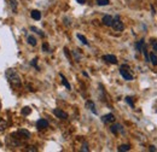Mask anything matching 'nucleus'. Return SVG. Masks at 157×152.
Wrapping results in <instances>:
<instances>
[{
	"label": "nucleus",
	"instance_id": "obj_1",
	"mask_svg": "<svg viewBox=\"0 0 157 152\" xmlns=\"http://www.w3.org/2000/svg\"><path fill=\"white\" fill-rule=\"evenodd\" d=\"M5 75H6V78L9 80L11 86H13V87H21L22 86L21 76L18 75V73L15 69H7Z\"/></svg>",
	"mask_w": 157,
	"mask_h": 152
},
{
	"label": "nucleus",
	"instance_id": "obj_2",
	"mask_svg": "<svg viewBox=\"0 0 157 152\" xmlns=\"http://www.w3.org/2000/svg\"><path fill=\"white\" fill-rule=\"evenodd\" d=\"M120 74H121V76H122L126 81H132V80H133V75L129 73L127 65H122V66H121V69H120Z\"/></svg>",
	"mask_w": 157,
	"mask_h": 152
},
{
	"label": "nucleus",
	"instance_id": "obj_3",
	"mask_svg": "<svg viewBox=\"0 0 157 152\" xmlns=\"http://www.w3.org/2000/svg\"><path fill=\"white\" fill-rule=\"evenodd\" d=\"M111 27H113V28H114L116 32H122V30L124 29L123 22L120 19V17H118V16H115V17H114V21H113Z\"/></svg>",
	"mask_w": 157,
	"mask_h": 152
},
{
	"label": "nucleus",
	"instance_id": "obj_4",
	"mask_svg": "<svg viewBox=\"0 0 157 152\" xmlns=\"http://www.w3.org/2000/svg\"><path fill=\"white\" fill-rule=\"evenodd\" d=\"M103 60H105L106 63H110V64H117V58L115 57L114 55H105V56H103Z\"/></svg>",
	"mask_w": 157,
	"mask_h": 152
},
{
	"label": "nucleus",
	"instance_id": "obj_5",
	"mask_svg": "<svg viewBox=\"0 0 157 152\" xmlns=\"http://www.w3.org/2000/svg\"><path fill=\"white\" fill-rule=\"evenodd\" d=\"M53 114L56 115L58 118H60V120H67V118H68V114L64 112V111L60 110V109H55V110H53Z\"/></svg>",
	"mask_w": 157,
	"mask_h": 152
},
{
	"label": "nucleus",
	"instance_id": "obj_6",
	"mask_svg": "<svg viewBox=\"0 0 157 152\" xmlns=\"http://www.w3.org/2000/svg\"><path fill=\"white\" fill-rule=\"evenodd\" d=\"M101 121L104 123H113V122H115V116L113 114H108L101 117Z\"/></svg>",
	"mask_w": 157,
	"mask_h": 152
},
{
	"label": "nucleus",
	"instance_id": "obj_7",
	"mask_svg": "<svg viewBox=\"0 0 157 152\" xmlns=\"http://www.w3.org/2000/svg\"><path fill=\"white\" fill-rule=\"evenodd\" d=\"M110 129H111V132H113L114 134L123 133V127H122L120 123H116V124L111 126V127H110Z\"/></svg>",
	"mask_w": 157,
	"mask_h": 152
},
{
	"label": "nucleus",
	"instance_id": "obj_8",
	"mask_svg": "<svg viewBox=\"0 0 157 152\" xmlns=\"http://www.w3.org/2000/svg\"><path fill=\"white\" fill-rule=\"evenodd\" d=\"M36 127H38V129H45V128L48 127V122H47L46 120L41 118V120H39V121L36 122Z\"/></svg>",
	"mask_w": 157,
	"mask_h": 152
},
{
	"label": "nucleus",
	"instance_id": "obj_9",
	"mask_svg": "<svg viewBox=\"0 0 157 152\" xmlns=\"http://www.w3.org/2000/svg\"><path fill=\"white\" fill-rule=\"evenodd\" d=\"M17 135H20L21 139H24V140H27V139H29L30 138V133L28 132V131H25V129H21L17 132Z\"/></svg>",
	"mask_w": 157,
	"mask_h": 152
},
{
	"label": "nucleus",
	"instance_id": "obj_10",
	"mask_svg": "<svg viewBox=\"0 0 157 152\" xmlns=\"http://www.w3.org/2000/svg\"><path fill=\"white\" fill-rule=\"evenodd\" d=\"M113 21H114V18H113L110 15H105V16L103 17V23H104V25H106V27H111Z\"/></svg>",
	"mask_w": 157,
	"mask_h": 152
},
{
	"label": "nucleus",
	"instance_id": "obj_11",
	"mask_svg": "<svg viewBox=\"0 0 157 152\" xmlns=\"http://www.w3.org/2000/svg\"><path fill=\"white\" fill-rule=\"evenodd\" d=\"M86 106H87V109H90L94 115L97 114V110H96V106H94V103L93 101H91V100L86 101Z\"/></svg>",
	"mask_w": 157,
	"mask_h": 152
},
{
	"label": "nucleus",
	"instance_id": "obj_12",
	"mask_svg": "<svg viewBox=\"0 0 157 152\" xmlns=\"http://www.w3.org/2000/svg\"><path fill=\"white\" fill-rule=\"evenodd\" d=\"M30 16H32V18L35 19V21H39L41 18V13H40L38 10H33L32 13H30Z\"/></svg>",
	"mask_w": 157,
	"mask_h": 152
},
{
	"label": "nucleus",
	"instance_id": "obj_13",
	"mask_svg": "<svg viewBox=\"0 0 157 152\" xmlns=\"http://www.w3.org/2000/svg\"><path fill=\"white\" fill-rule=\"evenodd\" d=\"M149 59H150V62L152 63V65H157V56L156 53H150V57H149Z\"/></svg>",
	"mask_w": 157,
	"mask_h": 152
},
{
	"label": "nucleus",
	"instance_id": "obj_14",
	"mask_svg": "<svg viewBox=\"0 0 157 152\" xmlns=\"http://www.w3.org/2000/svg\"><path fill=\"white\" fill-rule=\"evenodd\" d=\"M60 78H62V83L67 87V89H70V88H71V87H70V83H69V82H68V80L64 77V75H62V74H60Z\"/></svg>",
	"mask_w": 157,
	"mask_h": 152
},
{
	"label": "nucleus",
	"instance_id": "obj_15",
	"mask_svg": "<svg viewBox=\"0 0 157 152\" xmlns=\"http://www.w3.org/2000/svg\"><path fill=\"white\" fill-rule=\"evenodd\" d=\"M27 40H28V44H29V45H32V46H36V44H38L36 39L34 38V36H28Z\"/></svg>",
	"mask_w": 157,
	"mask_h": 152
},
{
	"label": "nucleus",
	"instance_id": "obj_16",
	"mask_svg": "<svg viewBox=\"0 0 157 152\" xmlns=\"http://www.w3.org/2000/svg\"><path fill=\"white\" fill-rule=\"evenodd\" d=\"M10 6L13 10V12L17 11V0H10Z\"/></svg>",
	"mask_w": 157,
	"mask_h": 152
},
{
	"label": "nucleus",
	"instance_id": "obj_17",
	"mask_svg": "<svg viewBox=\"0 0 157 152\" xmlns=\"http://www.w3.org/2000/svg\"><path fill=\"white\" fill-rule=\"evenodd\" d=\"M6 127H7V123H6V121H4V120H0V132H4V131L6 129Z\"/></svg>",
	"mask_w": 157,
	"mask_h": 152
},
{
	"label": "nucleus",
	"instance_id": "obj_18",
	"mask_svg": "<svg viewBox=\"0 0 157 152\" xmlns=\"http://www.w3.org/2000/svg\"><path fill=\"white\" fill-rule=\"evenodd\" d=\"M117 150L118 151H129L131 150V146L129 145H121Z\"/></svg>",
	"mask_w": 157,
	"mask_h": 152
},
{
	"label": "nucleus",
	"instance_id": "obj_19",
	"mask_svg": "<svg viewBox=\"0 0 157 152\" xmlns=\"http://www.w3.org/2000/svg\"><path fill=\"white\" fill-rule=\"evenodd\" d=\"M78 40H81V42H82L83 45H88V41H87V39L85 38L83 35H81V34H78Z\"/></svg>",
	"mask_w": 157,
	"mask_h": 152
},
{
	"label": "nucleus",
	"instance_id": "obj_20",
	"mask_svg": "<svg viewBox=\"0 0 157 152\" xmlns=\"http://www.w3.org/2000/svg\"><path fill=\"white\" fill-rule=\"evenodd\" d=\"M97 4L99 6H106L109 5V0H97Z\"/></svg>",
	"mask_w": 157,
	"mask_h": 152
},
{
	"label": "nucleus",
	"instance_id": "obj_21",
	"mask_svg": "<svg viewBox=\"0 0 157 152\" xmlns=\"http://www.w3.org/2000/svg\"><path fill=\"white\" fill-rule=\"evenodd\" d=\"M144 45H145L144 40H140L137 45H136V46H137V48H138V51H140V52H141V48H143V46H144Z\"/></svg>",
	"mask_w": 157,
	"mask_h": 152
},
{
	"label": "nucleus",
	"instance_id": "obj_22",
	"mask_svg": "<svg viewBox=\"0 0 157 152\" xmlns=\"http://www.w3.org/2000/svg\"><path fill=\"white\" fill-rule=\"evenodd\" d=\"M151 46H152V50L155 51V53H157V41L156 40H151Z\"/></svg>",
	"mask_w": 157,
	"mask_h": 152
},
{
	"label": "nucleus",
	"instance_id": "obj_23",
	"mask_svg": "<svg viewBox=\"0 0 157 152\" xmlns=\"http://www.w3.org/2000/svg\"><path fill=\"white\" fill-rule=\"evenodd\" d=\"M32 30H33V32H35V33H38L40 36H44V35H45L41 30H39V29H38V28H35V27H32Z\"/></svg>",
	"mask_w": 157,
	"mask_h": 152
},
{
	"label": "nucleus",
	"instance_id": "obj_24",
	"mask_svg": "<svg viewBox=\"0 0 157 152\" xmlns=\"http://www.w3.org/2000/svg\"><path fill=\"white\" fill-rule=\"evenodd\" d=\"M81 151H85V152H88V151H90V149H88V145H87V142H85V144L82 145V149H81Z\"/></svg>",
	"mask_w": 157,
	"mask_h": 152
},
{
	"label": "nucleus",
	"instance_id": "obj_25",
	"mask_svg": "<svg viewBox=\"0 0 157 152\" xmlns=\"http://www.w3.org/2000/svg\"><path fill=\"white\" fill-rule=\"evenodd\" d=\"M126 101H127V103H128V104H129L132 108L134 106V103L132 101V98H131V97H127V98H126Z\"/></svg>",
	"mask_w": 157,
	"mask_h": 152
},
{
	"label": "nucleus",
	"instance_id": "obj_26",
	"mask_svg": "<svg viewBox=\"0 0 157 152\" xmlns=\"http://www.w3.org/2000/svg\"><path fill=\"white\" fill-rule=\"evenodd\" d=\"M22 114H23V115H29V114H30V109H29V108H24V109L22 110Z\"/></svg>",
	"mask_w": 157,
	"mask_h": 152
},
{
	"label": "nucleus",
	"instance_id": "obj_27",
	"mask_svg": "<svg viewBox=\"0 0 157 152\" xmlns=\"http://www.w3.org/2000/svg\"><path fill=\"white\" fill-rule=\"evenodd\" d=\"M42 50H44L45 52H48V45H47V44H44V45H42Z\"/></svg>",
	"mask_w": 157,
	"mask_h": 152
},
{
	"label": "nucleus",
	"instance_id": "obj_28",
	"mask_svg": "<svg viewBox=\"0 0 157 152\" xmlns=\"http://www.w3.org/2000/svg\"><path fill=\"white\" fill-rule=\"evenodd\" d=\"M36 60H38V59H33V60L30 62V64H32L33 66H35L36 69H39V68H38V65H36Z\"/></svg>",
	"mask_w": 157,
	"mask_h": 152
},
{
	"label": "nucleus",
	"instance_id": "obj_29",
	"mask_svg": "<svg viewBox=\"0 0 157 152\" xmlns=\"http://www.w3.org/2000/svg\"><path fill=\"white\" fill-rule=\"evenodd\" d=\"M27 151H34V152H36V151H38V150H36L35 147H33V146H30L29 149H27Z\"/></svg>",
	"mask_w": 157,
	"mask_h": 152
},
{
	"label": "nucleus",
	"instance_id": "obj_30",
	"mask_svg": "<svg viewBox=\"0 0 157 152\" xmlns=\"http://www.w3.org/2000/svg\"><path fill=\"white\" fill-rule=\"evenodd\" d=\"M150 151H157V149L155 146H150Z\"/></svg>",
	"mask_w": 157,
	"mask_h": 152
},
{
	"label": "nucleus",
	"instance_id": "obj_31",
	"mask_svg": "<svg viewBox=\"0 0 157 152\" xmlns=\"http://www.w3.org/2000/svg\"><path fill=\"white\" fill-rule=\"evenodd\" d=\"M78 4H85L86 2V0H76Z\"/></svg>",
	"mask_w": 157,
	"mask_h": 152
}]
</instances>
